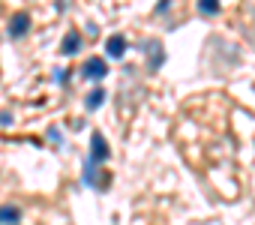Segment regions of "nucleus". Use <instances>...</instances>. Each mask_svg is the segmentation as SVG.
<instances>
[{"label":"nucleus","instance_id":"obj_3","mask_svg":"<svg viewBox=\"0 0 255 225\" xmlns=\"http://www.w3.org/2000/svg\"><path fill=\"white\" fill-rule=\"evenodd\" d=\"M27 30H30V15H27V12H15V15L9 18V39L27 36Z\"/></svg>","mask_w":255,"mask_h":225},{"label":"nucleus","instance_id":"obj_9","mask_svg":"<svg viewBox=\"0 0 255 225\" xmlns=\"http://www.w3.org/2000/svg\"><path fill=\"white\" fill-rule=\"evenodd\" d=\"M219 9H222V3H219V0H198V12H201L204 18H213Z\"/></svg>","mask_w":255,"mask_h":225},{"label":"nucleus","instance_id":"obj_1","mask_svg":"<svg viewBox=\"0 0 255 225\" xmlns=\"http://www.w3.org/2000/svg\"><path fill=\"white\" fill-rule=\"evenodd\" d=\"M141 51L147 54V69H150V72H156V69L165 63V48H162L156 39H144V42H141Z\"/></svg>","mask_w":255,"mask_h":225},{"label":"nucleus","instance_id":"obj_13","mask_svg":"<svg viewBox=\"0 0 255 225\" xmlns=\"http://www.w3.org/2000/svg\"><path fill=\"white\" fill-rule=\"evenodd\" d=\"M168 6H171V0H159V6H156V12H165Z\"/></svg>","mask_w":255,"mask_h":225},{"label":"nucleus","instance_id":"obj_8","mask_svg":"<svg viewBox=\"0 0 255 225\" xmlns=\"http://www.w3.org/2000/svg\"><path fill=\"white\" fill-rule=\"evenodd\" d=\"M15 222H21V210L12 204H3L0 207V225H15Z\"/></svg>","mask_w":255,"mask_h":225},{"label":"nucleus","instance_id":"obj_2","mask_svg":"<svg viewBox=\"0 0 255 225\" xmlns=\"http://www.w3.org/2000/svg\"><path fill=\"white\" fill-rule=\"evenodd\" d=\"M81 75H84V78H90V81H99V78H105V75H108V63H105L102 57H90V60H84Z\"/></svg>","mask_w":255,"mask_h":225},{"label":"nucleus","instance_id":"obj_6","mask_svg":"<svg viewBox=\"0 0 255 225\" xmlns=\"http://www.w3.org/2000/svg\"><path fill=\"white\" fill-rule=\"evenodd\" d=\"M105 51H108V57H123V54H126V39H123L120 33L108 36V42H105Z\"/></svg>","mask_w":255,"mask_h":225},{"label":"nucleus","instance_id":"obj_10","mask_svg":"<svg viewBox=\"0 0 255 225\" xmlns=\"http://www.w3.org/2000/svg\"><path fill=\"white\" fill-rule=\"evenodd\" d=\"M96 171H99V162H93V159H87V165H84V186H96L99 180H96ZM99 189V186H96Z\"/></svg>","mask_w":255,"mask_h":225},{"label":"nucleus","instance_id":"obj_12","mask_svg":"<svg viewBox=\"0 0 255 225\" xmlns=\"http://www.w3.org/2000/svg\"><path fill=\"white\" fill-rule=\"evenodd\" d=\"M12 123V114L9 111H0V126H9Z\"/></svg>","mask_w":255,"mask_h":225},{"label":"nucleus","instance_id":"obj_5","mask_svg":"<svg viewBox=\"0 0 255 225\" xmlns=\"http://www.w3.org/2000/svg\"><path fill=\"white\" fill-rule=\"evenodd\" d=\"M81 45H84V42H81V33H78V30H69V33L63 36V45H60V51L72 57V54H78V51H81Z\"/></svg>","mask_w":255,"mask_h":225},{"label":"nucleus","instance_id":"obj_11","mask_svg":"<svg viewBox=\"0 0 255 225\" xmlns=\"http://www.w3.org/2000/svg\"><path fill=\"white\" fill-rule=\"evenodd\" d=\"M48 141H51L54 147H60V144H63V138H60V129H57V126H51V129H48Z\"/></svg>","mask_w":255,"mask_h":225},{"label":"nucleus","instance_id":"obj_4","mask_svg":"<svg viewBox=\"0 0 255 225\" xmlns=\"http://www.w3.org/2000/svg\"><path fill=\"white\" fill-rule=\"evenodd\" d=\"M90 159L99 162V165L108 159V144H105V135L102 132H93V138H90Z\"/></svg>","mask_w":255,"mask_h":225},{"label":"nucleus","instance_id":"obj_7","mask_svg":"<svg viewBox=\"0 0 255 225\" xmlns=\"http://www.w3.org/2000/svg\"><path fill=\"white\" fill-rule=\"evenodd\" d=\"M102 102H105V87H93V90L84 96V108H87V111H96Z\"/></svg>","mask_w":255,"mask_h":225}]
</instances>
